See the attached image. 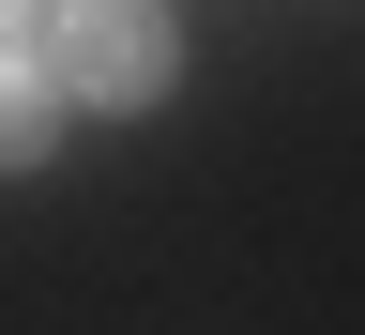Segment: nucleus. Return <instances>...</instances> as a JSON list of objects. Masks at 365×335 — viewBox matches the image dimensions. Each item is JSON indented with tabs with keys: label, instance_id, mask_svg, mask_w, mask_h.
<instances>
[{
	"label": "nucleus",
	"instance_id": "obj_2",
	"mask_svg": "<svg viewBox=\"0 0 365 335\" xmlns=\"http://www.w3.org/2000/svg\"><path fill=\"white\" fill-rule=\"evenodd\" d=\"M61 107H76V91L46 76V46H31V31H0V168H31L46 137H61Z\"/></svg>",
	"mask_w": 365,
	"mask_h": 335
},
{
	"label": "nucleus",
	"instance_id": "obj_3",
	"mask_svg": "<svg viewBox=\"0 0 365 335\" xmlns=\"http://www.w3.org/2000/svg\"><path fill=\"white\" fill-rule=\"evenodd\" d=\"M0 31H46V0H0Z\"/></svg>",
	"mask_w": 365,
	"mask_h": 335
},
{
	"label": "nucleus",
	"instance_id": "obj_1",
	"mask_svg": "<svg viewBox=\"0 0 365 335\" xmlns=\"http://www.w3.org/2000/svg\"><path fill=\"white\" fill-rule=\"evenodd\" d=\"M46 76L91 91V107H153L182 76V46H168L153 0H46Z\"/></svg>",
	"mask_w": 365,
	"mask_h": 335
}]
</instances>
